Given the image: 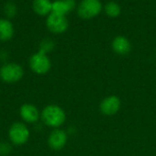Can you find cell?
Listing matches in <instances>:
<instances>
[{"instance_id": "cell-1", "label": "cell", "mask_w": 156, "mask_h": 156, "mask_svg": "<svg viewBox=\"0 0 156 156\" xmlns=\"http://www.w3.org/2000/svg\"><path fill=\"white\" fill-rule=\"evenodd\" d=\"M66 119L65 110L57 104H48L40 112V120L42 123L53 130L61 128L66 122Z\"/></svg>"}, {"instance_id": "cell-2", "label": "cell", "mask_w": 156, "mask_h": 156, "mask_svg": "<svg viewBox=\"0 0 156 156\" xmlns=\"http://www.w3.org/2000/svg\"><path fill=\"white\" fill-rule=\"evenodd\" d=\"M8 141L12 145L21 146L26 144L30 138L28 126L22 121H16L8 129Z\"/></svg>"}, {"instance_id": "cell-3", "label": "cell", "mask_w": 156, "mask_h": 156, "mask_svg": "<svg viewBox=\"0 0 156 156\" xmlns=\"http://www.w3.org/2000/svg\"><path fill=\"white\" fill-rule=\"evenodd\" d=\"M24 68L17 63L5 62L0 67V80L5 84H16L24 76Z\"/></svg>"}, {"instance_id": "cell-4", "label": "cell", "mask_w": 156, "mask_h": 156, "mask_svg": "<svg viewBox=\"0 0 156 156\" xmlns=\"http://www.w3.org/2000/svg\"><path fill=\"white\" fill-rule=\"evenodd\" d=\"M51 60L48 55L39 51L33 53L28 59V66L30 70L37 75L48 74L51 69Z\"/></svg>"}, {"instance_id": "cell-5", "label": "cell", "mask_w": 156, "mask_h": 156, "mask_svg": "<svg viewBox=\"0 0 156 156\" xmlns=\"http://www.w3.org/2000/svg\"><path fill=\"white\" fill-rule=\"evenodd\" d=\"M102 8L100 0H81L77 6V14L81 19L89 20L99 16Z\"/></svg>"}, {"instance_id": "cell-6", "label": "cell", "mask_w": 156, "mask_h": 156, "mask_svg": "<svg viewBox=\"0 0 156 156\" xmlns=\"http://www.w3.org/2000/svg\"><path fill=\"white\" fill-rule=\"evenodd\" d=\"M47 29L53 34H62L69 28V21L66 16L58 15L51 12L46 19Z\"/></svg>"}, {"instance_id": "cell-7", "label": "cell", "mask_w": 156, "mask_h": 156, "mask_svg": "<svg viewBox=\"0 0 156 156\" xmlns=\"http://www.w3.org/2000/svg\"><path fill=\"white\" fill-rule=\"evenodd\" d=\"M122 107V101L119 97L110 95L104 97L100 103V111L102 115L112 117L116 115Z\"/></svg>"}, {"instance_id": "cell-8", "label": "cell", "mask_w": 156, "mask_h": 156, "mask_svg": "<svg viewBox=\"0 0 156 156\" xmlns=\"http://www.w3.org/2000/svg\"><path fill=\"white\" fill-rule=\"evenodd\" d=\"M40 110L31 103H25L19 108V116L22 122L27 124H36L40 120Z\"/></svg>"}, {"instance_id": "cell-9", "label": "cell", "mask_w": 156, "mask_h": 156, "mask_svg": "<svg viewBox=\"0 0 156 156\" xmlns=\"http://www.w3.org/2000/svg\"><path fill=\"white\" fill-rule=\"evenodd\" d=\"M69 140V134L66 131L62 129H55L52 130L50 134L48 137V144L50 149L53 151H60L62 150Z\"/></svg>"}, {"instance_id": "cell-10", "label": "cell", "mask_w": 156, "mask_h": 156, "mask_svg": "<svg viewBox=\"0 0 156 156\" xmlns=\"http://www.w3.org/2000/svg\"><path fill=\"white\" fill-rule=\"evenodd\" d=\"M112 49L118 55H127L132 51V43L128 38L119 35L112 40Z\"/></svg>"}, {"instance_id": "cell-11", "label": "cell", "mask_w": 156, "mask_h": 156, "mask_svg": "<svg viewBox=\"0 0 156 156\" xmlns=\"http://www.w3.org/2000/svg\"><path fill=\"white\" fill-rule=\"evenodd\" d=\"M76 7L75 0H55L52 2V12L61 16H67Z\"/></svg>"}, {"instance_id": "cell-12", "label": "cell", "mask_w": 156, "mask_h": 156, "mask_svg": "<svg viewBox=\"0 0 156 156\" xmlns=\"http://www.w3.org/2000/svg\"><path fill=\"white\" fill-rule=\"evenodd\" d=\"M15 33L13 23L6 17L0 18V41L6 42L10 40Z\"/></svg>"}, {"instance_id": "cell-13", "label": "cell", "mask_w": 156, "mask_h": 156, "mask_svg": "<svg viewBox=\"0 0 156 156\" xmlns=\"http://www.w3.org/2000/svg\"><path fill=\"white\" fill-rule=\"evenodd\" d=\"M33 11L41 17L48 16L52 12V1L50 0H33Z\"/></svg>"}, {"instance_id": "cell-14", "label": "cell", "mask_w": 156, "mask_h": 156, "mask_svg": "<svg viewBox=\"0 0 156 156\" xmlns=\"http://www.w3.org/2000/svg\"><path fill=\"white\" fill-rule=\"evenodd\" d=\"M104 11L106 13V15L110 17H117L118 16H120L122 8L121 6L115 2V1H109L106 3L105 6H104Z\"/></svg>"}, {"instance_id": "cell-15", "label": "cell", "mask_w": 156, "mask_h": 156, "mask_svg": "<svg viewBox=\"0 0 156 156\" xmlns=\"http://www.w3.org/2000/svg\"><path fill=\"white\" fill-rule=\"evenodd\" d=\"M55 47V42L52 39L50 38H45L43 39L40 43H39V49L38 51H42L46 54H48L50 51H53Z\"/></svg>"}, {"instance_id": "cell-16", "label": "cell", "mask_w": 156, "mask_h": 156, "mask_svg": "<svg viewBox=\"0 0 156 156\" xmlns=\"http://www.w3.org/2000/svg\"><path fill=\"white\" fill-rule=\"evenodd\" d=\"M17 13V6L16 5L12 2L8 1L4 5V14L5 15L6 18H12L14 17Z\"/></svg>"}, {"instance_id": "cell-17", "label": "cell", "mask_w": 156, "mask_h": 156, "mask_svg": "<svg viewBox=\"0 0 156 156\" xmlns=\"http://www.w3.org/2000/svg\"><path fill=\"white\" fill-rule=\"evenodd\" d=\"M12 151V144L9 142H0V156H7Z\"/></svg>"}, {"instance_id": "cell-18", "label": "cell", "mask_w": 156, "mask_h": 156, "mask_svg": "<svg viewBox=\"0 0 156 156\" xmlns=\"http://www.w3.org/2000/svg\"><path fill=\"white\" fill-rule=\"evenodd\" d=\"M7 58V52L5 51H0V59L5 60Z\"/></svg>"}]
</instances>
